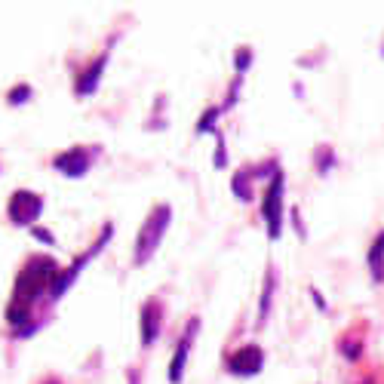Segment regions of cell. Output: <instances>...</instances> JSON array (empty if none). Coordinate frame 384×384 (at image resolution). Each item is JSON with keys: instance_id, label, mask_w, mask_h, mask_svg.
Returning <instances> with one entry per match:
<instances>
[{"instance_id": "6da1fadb", "label": "cell", "mask_w": 384, "mask_h": 384, "mask_svg": "<svg viewBox=\"0 0 384 384\" xmlns=\"http://www.w3.org/2000/svg\"><path fill=\"white\" fill-rule=\"evenodd\" d=\"M169 218H173V209L169 206H157L148 218H144V225L139 230V243H135V264L148 261L154 255V249H157L160 240H163V230L169 225Z\"/></svg>"}, {"instance_id": "7a4b0ae2", "label": "cell", "mask_w": 384, "mask_h": 384, "mask_svg": "<svg viewBox=\"0 0 384 384\" xmlns=\"http://www.w3.org/2000/svg\"><path fill=\"white\" fill-rule=\"evenodd\" d=\"M56 274V264L47 261V259H34L31 268L22 271L19 277V286H16V298H25V304L31 302V298H37L40 292L47 289V277Z\"/></svg>"}, {"instance_id": "3957f363", "label": "cell", "mask_w": 384, "mask_h": 384, "mask_svg": "<svg viewBox=\"0 0 384 384\" xmlns=\"http://www.w3.org/2000/svg\"><path fill=\"white\" fill-rule=\"evenodd\" d=\"M40 209H44V200L31 191H16L13 200H10V216H13V221H19V225L34 221L40 216Z\"/></svg>"}, {"instance_id": "277c9868", "label": "cell", "mask_w": 384, "mask_h": 384, "mask_svg": "<svg viewBox=\"0 0 384 384\" xmlns=\"http://www.w3.org/2000/svg\"><path fill=\"white\" fill-rule=\"evenodd\" d=\"M280 206H283V175L277 173L274 182H271L268 197H264V221H268L271 237L280 234Z\"/></svg>"}, {"instance_id": "5b68a950", "label": "cell", "mask_w": 384, "mask_h": 384, "mask_svg": "<svg viewBox=\"0 0 384 384\" xmlns=\"http://www.w3.org/2000/svg\"><path fill=\"white\" fill-rule=\"evenodd\" d=\"M56 166L62 169V173H68V175H80L83 169L89 166V154L80 151V148H74V151L62 154V157H56Z\"/></svg>"}, {"instance_id": "8992f818", "label": "cell", "mask_w": 384, "mask_h": 384, "mask_svg": "<svg viewBox=\"0 0 384 384\" xmlns=\"http://www.w3.org/2000/svg\"><path fill=\"white\" fill-rule=\"evenodd\" d=\"M157 329H160V304L148 302L142 307V341L144 345H151L157 338Z\"/></svg>"}, {"instance_id": "52a82bcc", "label": "cell", "mask_w": 384, "mask_h": 384, "mask_svg": "<svg viewBox=\"0 0 384 384\" xmlns=\"http://www.w3.org/2000/svg\"><path fill=\"white\" fill-rule=\"evenodd\" d=\"M259 366H261V351L259 347H243L240 354L234 357V360H230V369L234 372H259Z\"/></svg>"}, {"instance_id": "ba28073f", "label": "cell", "mask_w": 384, "mask_h": 384, "mask_svg": "<svg viewBox=\"0 0 384 384\" xmlns=\"http://www.w3.org/2000/svg\"><path fill=\"white\" fill-rule=\"evenodd\" d=\"M194 329H197V323H194V326H187L185 338H182V345H178V351H175V357H173V366H169V378H173V381H182L185 357H187V345H191V332H194Z\"/></svg>"}, {"instance_id": "9c48e42d", "label": "cell", "mask_w": 384, "mask_h": 384, "mask_svg": "<svg viewBox=\"0 0 384 384\" xmlns=\"http://www.w3.org/2000/svg\"><path fill=\"white\" fill-rule=\"evenodd\" d=\"M19 99H28V87L16 89V92H13V96H10V101H19Z\"/></svg>"}]
</instances>
